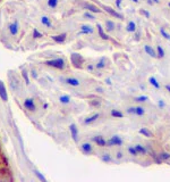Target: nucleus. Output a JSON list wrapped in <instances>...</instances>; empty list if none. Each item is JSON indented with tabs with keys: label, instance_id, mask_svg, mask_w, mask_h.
Instances as JSON below:
<instances>
[{
	"label": "nucleus",
	"instance_id": "34",
	"mask_svg": "<svg viewBox=\"0 0 170 182\" xmlns=\"http://www.w3.org/2000/svg\"><path fill=\"white\" fill-rule=\"evenodd\" d=\"M128 152L130 154V155H133V156H137L138 155V152H137V150L135 149V147H128Z\"/></svg>",
	"mask_w": 170,
	"mask_h": 182
},
{
	"label": "nucleus",
	"instance_id": "22",
	"mask_svg": "<svg viewBox=\"0 0 170 182\" xmlns=\"http://www.w3.org/2000/svg\"><path fill=\"white\" fill-rule=\"evenodd\" d=\"M110 114H111V116H112V117H116V118H123L124 117V114H123L120 110H117V109H112V110L110 112Z\"/></svg>",
	"mask_w": 170,
	"mask_h": 182
},
{
	"label": "nucleus",
	"instance_id": "37",
	"mask_svg": "<svg viewBox=\"0 0 170 182\" xmlns=\"http://www.w3.org/2000/svg\"><path fill=\"white\" fill-rule=\"evenodd\" d=\"M22 75H23V77L25 79V82H26V84H30V79H29L27 72H26V71H23V72H22Z\"/></svg>",
	"mask_w": 170,
	"mask_h": 182
},
{
	"label": "nucleus",
	"instance_id": "32",
	"mask_svg": "<svg viewBox=\"0 0 170 182\" xmlns=\"http://www.w3.org/2000/svg\"><path fill=\"white\" fill-rule=\"evenodd\" d=\"M160 33H161V34L163 35V38H164V39H167V40H170V34L168 32H167V31H166V30H164L163 27H161V29H160Z\"/></svg>",
	"mask_w": 170,
	"mask_h": 182
},
{
	"label": "nucleus",
	"instance_id": "7",
	"mask_svg": "<svg viewBox=\"0 0 170 182\" xmlns=\"http://www.w3.org/2000/svg\"><path fill=\"white\" fill-rule=\"evenodd\" d=\"M0 98L2 101H7L8 100V95H7V90L6 86L3 84V82L0 80Z\"/></svg>",
	"mask_w": 170,
	"mask_h": 182
},
{
	"label": "nucleus",
	"instance_id": "11",
	"mask_svg": "<svg viewBox=\"0 0 170 182\" xmlns=\"http://www.w3.org/2000/svg\"><path fill=\"white\" fill-rule=\"evenodd\" d=\"M66 37H67L66 33H61V34H58V35H52L51 39H52L54 42L63 43V42H65V40H66Z\"/></svg>",
	"mask_w": 170,
	"mask_h": 182
},
{
	"label": "nucleus",
	"instance_id": "41",
	"mask_svg": "<svg viewBox=\"0 0 170 182\" xmlns=\"http://www.w3.org/2000/svg\"><path fill=\"white\" fill-rule=\"evenodd\" d=\"M158 105H159V107H164V106H166V104H164L162 100H159V101H158Z\"/></svg>",
	"mask_w": 170,
	"mask_h": 182
},
{
	"label": "nucleus",
	"instance_id": "15",
	"mask_svg": "<svg viewBox=\"0 0 170 182\" xmlns=\"http://www.w3.org/2000/svg\"><path fill=\"white\" fill-rule=\"evenodd\" d=\"M144 50H145V53L149 55L150 57H157V51L151 47V46H144Z\"/></svg>",
	"mask_w": 170,
	"mask_h": 182
},
{
	"label": "nucleus",
	"instance_id": "19",
	"mask_svg": "<svg viewBox=\"0 0 170 182\" xmlns=\"http://www.w3.org/2000/svg\"><path fill=\"white\" fill-rule=\"evenodd\" d=\"M107 65V59L105 58V57H102L98 63H96L95 67L98 68V70H101V68H105Z\"/></svg>",
	"mask_w": 170,
	"mask_h": 182
},
{
	"label": "nucleus",
	"instance_id": "33",
	"mask_svg": "<svg viewBox=\"0 0 170 182\" xmlns=\"http://www.w3.org/2000/svg\"><path fill=\"white\" fill-rule=\"evenodd\" d=\"M101 160L103 162H106V163H109V162L112 161V158H111V156H110V154H105L102 157H101Z\"/></svg>",
	"mask_w": 170,
	"mask_h": 182
},
{
	"label": "nucleus",
	"instance_id": "29",
	"mask_svg": "<svg viewBox=\"0 0 170 182\" xmlns=\"http://www.w3.org/2000/svg\"><path fill=\"white\" fill-rule=\"evenodd\" d=\"M144 114H145V110H144L143 107H141V106L135 107V115H137V116H143Z\"/></svg>",
	"mask_w": 170,
	"mask_h": 182
},
{
	"label": "nucleus",
	"instance_id": "36",
	"mask_svg": "<svg viewBox=\"0 0 170 182\" xmlns=\"http://www.w3.org/2000/svg\"><path fill=\"white\" fill-rule=\"evenodd\" d=\"M84 17L87 18V20H94V18H95L94 15H93L91 11H86V13H84Z\"/></svg>",
	"mask_w": 170,
	"mask_h": 182
},
{
	"label": "nucleus",
	"instance_id": "2",
	"mask_svg": "<svg viewBox=\"0 0 170 182\" xmlns=\"http://www.w3.org/2000/svg\"><path fill=\"white\" fill-rule=\"evenodd\" d=\"M123 145V139L119 136H112L109 140H107V146L112 147V146H121Z\"/></svg>",
	"mask_w": 170,
	"mask_h": 182
},
{
	"label": "nucleus",
	"instance_id": "30",
	"mask_svg": "<svg viewBox=\"0 0 170 182\" xmlns=\"http://www.w3.org/2000/svg\"><path fill=\"white\" fill-rule=\"evenodd\" d=\"M58 1L59 0H48V6L50 8H56L58 6Z\"/></svg>",
	"mask_w": 170,
	"mask_h": 182
},
{
	"label": "nucleus",
	"instance_id": "35",
	"mask_svg": "<svg viewBox=\"0 0 170 182\" xmlns=\"http://www.w3.org/2000/svg\"><path fill=\"white\" fill-rule=\"evenodd\" d=\"M33 38L40 39V38H42V33H40L36 29H34V30H33Z\"/></svg>",
	"mask_w": 170,
	"mask_h": 182
},
{
	"label": "nucleus",
	"instance_id": "25",
	"mask_svg": "<svg viewBox=\"0 0 170 182\" xmlns=\"http://www.w3.org/2000/svg\"><path fill=\"white\" fill-rule=\"evenodd\" d=\"M59 101H60L61 104H64V105L69 104V103H70V97L68 96V95H63V96L59 97Z\"/></svg>",
	"mask_w": 170,
	"mask_h": 182
},
{
	"label": "nucleus",
	"instance_id": "50",
	"mask_svg": "<svg viewBox=\"0 0 170 182\" xmlns=\"http://www.w3.org/2000/svg\"><path fill=\"white\" fill-rule=\"evenodd\" d=\"M169 7H170V2H169Z\"/></svg>",
	"mask_w": 170,
	"mask_h": 182
},
{
	"label": "nucleus",
	"instance_id": "17",
	"mask_svg": "<svg viewBox=\"0 0 170 182\" xmlns=\"http://www.w3.org/2000/svg\"><path fill=\"white\" fill-rule=\"evenodd\" d=\"M99 117H100V114H99V113H96V114L92 115V116H90V117L85 118V119H84V123H85V124H91V123L95 122V121Z\"/></svg>",
	"mask_w": 170,
	"mask_h": 182
},
{
	"label": "nucleus",
	"instance_id": "23",
	"mask_svg": "<svg viewBox=\"0 0 170 182\" xmlns=\"http://www.w3.org/2000/svg\"><path fill=\"white\" fill-rule=\"evenodd\" d=\"M149 82H150V84L153 86L155 89H160V83L158 82V80H157L155 77H153V76L149 77Z\"/></svg>",
	"mask_w": 170,
	"mask_h": 182
},
{
	"label": "nucleus",
	"instance_id": "18",
	"mask_svg": "<svg viewBox=\"0 0 170 182\" xmlns=\"http://www.w3.org/2000/svg\"><path fill=\"white\" fill-rule=\"evenodd\" d=\"M98 31H99V35H100V37H101L103 40H109V35L105 33L103 29H102V26H101L100 24H98Z\"/></svg>",
	"mask_w": 170,
	"mask_h": 182
},
{
	"label": "nucleus",
	"instance_id": "45",
	"mask_svg": "<svg viewBox=\"0 0 170 182\" xmlns=\"http://www.w3.org/2000/svg\"><path fill=\"white\" fill-rule=\"evenodd\" d=\"M164 88H166V90H167V91H168V92L170 93V84H166V86H164Z\"/></svg>",
	"mask_w": 170,
	"mask_h": 182
},
{
	"label": "nucleus",
	"instance_id": "8",
	"mask_svg": "<svg viewBox=\"0 0 170 182\" xmlns=\"http://www.w3.org/2000/svg\"><path fill=\"white\" fill-rule=\"evenodd\" d=\"M81 149H82V151L84 152L85 155H91V154H92V151H93V147H92V145H91V143H88V142H84V143H82Z\"/></svg>",
	"mask_w": 170,
	"mask_h": 182
},
{
	"label": "nucleus",
	"instance_id": "49",
	"mask_svg": "<svg viewBox=\"0 0 170 182\" xmlns=\"http://www.w3.org/2000/svg\"><path fill=\"white\" fill-rule=\"evenodd\" d=\"M132 1H134V2H138V0H132Z\"/></svg>",
	"mask_w": 170,
	"mask_h": 182
},
{
	"label": "nucleus",
	"instance_id": "13",
	"mask_svg": "<svg viewBox=\"0 0 170 182\" xmlns=\"http://www.w3.org/2000/svg\"><path fill=\"white\" fill-rule=\"evenodd\" d=\"M8 29H9V32H10L11 35H17V33H18V23L17 22L13 23L8 26Z\"/></svg>",
	"mask_w": 170,
	"mask_h": 182
},
{
	"label": "nucleus",
	"instance_id": "4",
	"mask_svg": "<svg viewBox=\"0 0 170 182\" xmlns=\"http://www.w3.org/2000/svg\"><path fill=\"white\" fill-rule=\"evenodd\" d=\"M102 7H103V9H105L108 14H110L111 16L116 17V18H118V20H124V16H123L120 13H118V11H116L115 9H112L111 7H108V6H102Z\"/></svg>",
	"mask_w": 170,
	"mask_h": 182
},
{
	"label": "nucleus",
	"instance_id": "39",
	"mask_svg": "<svg viewBox=\"0 0 170 182\" xmlns=\"http://www.w3.org/2000/svg\"><path fill=\"white\" fill-rule=\"evenodd\" d=\"M127 112L128 114H135V107H129V108H127Z\"/></svg>",
	"mask_w": 170,
	"mask_h": 182
},
{
	"label": "nucleus",
	"instance_id": "48",
	"mask_svg": "<svg viewBox=\"0 0 170 182\" xmlns=\"http://www.w3.org/2000/svg\"><path fill=\"white\" fill-rule=\"evenodd\" d=\"M152 1H153V2H155V4H159L160 0H152Z\"/></svg>",
	"mask_w": 170,
	"mask_h": 182
},
{
	"label": "nucleus",
	"instance_id": "40",
	"mask_svg": "<svg viewBox=\"0 0 170 182\" xmlns=\"http://www.w3.org/2000/svg\"><path fill=\"white\" fill-rule=\"evenodd\" d=\"M116 6H117L118 9L121 8V0H116Z\"/></svg>",
	"mask_w": 170,
	"mask_h": 182
},
{
	"label": "nucleus",
	"instance_id": "14",
	"mask_svg": "<svg viewBox=\"0 0 170 182\" xmlns=\"http://www.w3.org/2000/svg\"><path fill=\"white\" fill-rule=\"evenodd\" d=\"M91 34V33H93V27L91 26V25H82V27H81V32L78 33V34Z\"/></svg>",
	"mask_w": 170,
	"mask_h": 182
},
{
	"label": "nucleus",
	"instance_id": "1",
	"mask_svg": "<svg viewBox=\"0 0 170 182\" xmlns=\"http://www.w3.org/2000/svg\"><path fill=\"white\" fill-rule=\"evenodd\" d=\"M45 65L47 66H50V67H53V68H57V70H65L66 63H65L64 58H56V59L47 60Z\"/></svg>",
	"mask_w": 170,
	"mask_h": 182
},
{
	"label": "nucleus",
	"instance_id": "20",
	"mask_svg": "<svg viewBox=\"0 0 170 182\" xmlns=\"http://www.w3.org/2000/svg\"><path fill=\"white\" fill-rule=\"evenodd\" d=\"M41 23H42L44 26H47V27H51L52 26V23L50 22V18L47 17V16H42L41 17Z\"/></svg>",
	"mask_w": 170,
	"mask_h": 182
},
{
	"label": "nucleus",
	"instance_id": "31",
	"mask_svg": "<svg viewBox=\"0 0 170 182\" xmlns=\"http://www.w3.org/2000/svg\"><path fill=\"white\" fill-rule=\"evenodd\" d=\"M146 100H149V97L148 96H138L135 98V101H138V103H144Z\"/></svg>",
	"mask_w": 170,
	"mask_h": 182
},
{
	"label": "nucleus",
	"instance_id": "43",
	"mask_svg": "<svg viewBox=\"0 0 170 182\" xmlns=\"http://www.w3.org/2000/svg\"><path fill=\"white\" fill-rule=\"evenodd\" d=\"M32 76L34 77V79H38V74H36V72H35L34 70L32 71Z\"/></svg>",
	"mask_w": 170,
	"mask_h": 182
},
{
	"label": "nucleus",
	"instance_id": "46",
	"mask_svg": "<svg viewBox=\"0 0 170 182\" xmlns=\"http://www.w3.org/2000/svg\"><path fill=\"white\" fill-rule=\"evenodd\" d=\"M87 70H90V71H93V66H92V65H88V66H87Z\"/></svg>",
	"mask_w": 170,
	"mask_h": 182
},
{
	"label": "nucleus",
	"instance_id": "42",
	"mask_svg": "<svg viewBox=\"0 0 170 182\" xmlns=\"http://www.w3.org/2000/svg\"><path fill=\"white\" fill-rule=\"evenodd\" d=\"M116 157H117L118 160H120V158L123 157V152H121V151H118V152H117V156H116Z\"/></svg>",
	"mask_w": 170,
	"mask_h": 182
},
{
	"label": "nucleus",
	"instance_id": "10",
	"mask_svg": "<svg viewBox=\"0 0 170 182\" xmlns=\"http://www.w3.org/2000/svg\"><path fill=\"white\" fill-rule=\"evenodd\" d=\"M82 6L84 7L85 9H87L88 11H91V13H100V9L96 7L95 5H92V4H87V2H84V4H82Z\"/></svg>",
	"mask_w": 170,
	"mask_h": 182
},
{
	"label": "nucleus",
	"instance_id": "24",
	"mask_svg": "<svg viewBox=\"0 0 170 182\" xmlns=\"http://www.w3.org/2000/svg\"><path fill=\"white\" fill-rule=\"evenodd\" d=\"M158 157L160 158V161H168L170 160V152H167V151H163V152H161L158 155Z\"/></svg>",
	"mask_w": 170,
	"mask_h": 182
},
{
	"label": "nucleus",
	"instance_id": "12",
	"mask_svg": "<svg viewBox=\"0 0 170 182\" xmlns=\"http://www.w3.org/2000/svg\"><path fill=\"white\" fill-rule=\"evenodd\" d=\"M65 82L72 86H78L79 83H81L79 80H77V79H75V77H67V79H65Z\"/></svg>",
	"mask_w": 170,
	"mask_h": 182
},
{
	"label": "nucleus",
	"instance_id": "3",
	"mask_svg": "<svg viewBox=\"0 0 170 182\" xmlns=\"http://www.w3.org/2000/svg\"><path fill=\"white\" fill-rule=\"evenodd\" d=\"M70 59H72V63L74 64V66H76V67H81V66H82V63H83V57H82L81 55L74 53V54H72Z\"/></svg>",
	"mask_w": 170,
	"mask_h": 182
},
{
	"label": "nucleus",
	"instance_id": "28",
	"mask_svg": "<svg viewBox=\"0 0 170 182\" xmlns=\"http://www.w3.org/2000/svg\"><path fill=\"white\" fill-rule=\"evenodd\" d=\"M157 57H159V58H163L164 57V50H163V48L161 46L157 47Z\"/></svg>",
	"mask_w": 170,
	"mask_h": 182
},
{
	"label": "nucleus",
	"instance_id": "26",
	"mask_svg": "<svg viewBox=\"0 0 170 182\" xmlns=\"http://www.w3.org/2000/svg\"><path fill=\"white\" fill-rule=\"evenodd\" d=\"M135 149L137 150V152L141 154V155H145V154L148 152L146 148H145L144 146H142V145H136V146H135Z\"/></svg>",
	"mask_w": 170,
	"mask_h": 182
},
{
	"label": "nucleus",
	"instance_id": "9",
	"mask_svg": "<svg viewBox=\"0 0 170 182\" xmlns=\"http://www.w3.org/2000/svg\"><path fill=\"white\" fill-rule=\"evenodd\" d=\"M92 140L95 142L98 146H100V147H106L107 146V140L102 136H95V137L92 138Z\"/></svg>",
	"mask_w": 170,
	"mask_h": 182
},
{
	"label": "nucleus",
	"instance_id": "47",
	"mask_svg": "<svg viewBox=\"0 0 170 182\" xmlns=\"http://www.w3.org/2000/svg\"><path fill=\"white\" fill-rule=\"evenodd\" d=\"M106 82L108 83V84H111V82H110V80H109V79H108V80H106Z\"/></svg>",
	"mask_w": 170,
	"mask_h": 182
},
{
	"label": "nucleus",
	"instance_id": "6",
	"mask_svg": "<svg viewBox=\"0 0 170 182\" xmlns=\"http://www.w3.org/2000/svg\"><path fill=\"white\" fill-rule=\"evenodd\" d=\"M69 131H70V136H72V138L74 140L75 142H77L78 141V129L76 126V124H70L69 125Z\"/></svg>",
	"mask_w": 170,
	"mask_h": 182
},
{
	"label": "nucleus",
	"instance_id": "27",
	"mask_svg": "<svg viewBox=\"0 0 170 182\" xmlns=\"http://www.w3.org/2000/svg\"><path fill=\"white\" fill-rule=\"evenodd\" d=\"M126 30H127L128 32H135L136 31V24L134 23V22H129L127 24V27H126Z\"/></svg>",
	"mask_w": 170,
	"mask_h": 182
},
{
	"label": "nucleus",
	"instance_id": "5",
	"mask_svg": "<svg viewBox=\"0 0 170 182\" xmlns=\"http://www.w3.org/2000/svg\"><path fill=\"white\" fill-rule=\"evenodd\" d=\"M24 107L26 109H29L30 112H34L36 109V106H35V103H34V99L32 98H27L24 100Z\"/></svg>",
	"mask_w": 170,
	"mask_h": 182
},
{
	"label": "nucleus",
	"instance_id": "38",
	"mask_svg": "<svg viewBox=\"0 0 170 182\" xmlns=\"http://www.w3.org/2000/svg\"><path fill=\"white\" fill-rule=\"evenodd\" d=\"M34 174H35V175H36V176H38V178H39V179H40L41 181H45V178H44L43 175H41V173H40L39 171L34 170Z\"/></svg>",
	"mask_w": 170,
	"mask_h": 182
},
{
	"label": "nucleus",
	"instance_id": "21",
	"mask_svg": "<svg viewBox=\"0 0 170 182\" xmlns=\"http://www.w3.org/2000/svg\"><path fill=\"white\" fill-rule=\"evenodd\" d=\"M115 27H116V24H115V23H114L112 21H110V20L106 21V29H107V31H114V30H115Z\"/></svg>",
	"mask_w": 170,
	"mask_h": 182
},
{
	"label": "nucleus",
	"instance_id": "44",
	"mask_svg": "<svg viewBox=\"0 0 170 182\" xmlns=\"http://www.w3.org/2000/svg\"><path fill=\"white\" fill-rule=\"evenodd\" d=\"M141 13H142V14H144V15H145L146 17H150V14H149V13H148V11H141Z\"/></svg>",
	"mask_w": 170,
	"mask_h": 182
},
{
	"label": "nucleus",
	"instance_id": "16",
	"mask_svg": "<svg viewBox=\"0 0 170 182\" xmlns=\"http://www.w3.org/2000/svg\"><path fill=\"white\" fill-rule=\"evenodd\" d=\"M138 132H139V134H143L144 137H146V138H152L153 137V133L150 131L149 129L146 128H142L138 130Z\"/></svg>",
	"mask_w": 170,
	"mask_h": 182
}]
</instances>
